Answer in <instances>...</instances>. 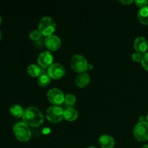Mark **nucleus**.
<instances>
[{"mask_svg": "<svg viewBox=\"0 0 148 148\" xmlns=\"http://www.w3.org/2000/svg\"><path fill=\"white\" fill-rule=\"evenodd\" d=\"M27 72L30 77H38L41 74L43 73V71L39 65L36 64H31L27 66Z\"/></svg>", "mask_w": 148, "mask_h": 148, "instance_id": "4468645a", "label": "nucleus"}, {"mask_svg": "<svg viewBox=\"0 0 148 148\" xmlns=\"http://www.w3.org/2000/svg\"><path fill=\"white\" fill-rule=\"evenodd\" d=\"M24 111L25 110L23 109V107L18 104H14L10 108V112L11 115L14 117H17V118L23 117Z\"/></svg>", "mask_w": 148, "mask_h": 148, "instance_id": "f3484780", "label": "nucleus"}, {"mask_svg": "<svg viewBox=\"0 0 148 148\" xmlns=\"http://www.w3.org/2000/svg\"><path fill=\"white\" fill-rule=\"evenodd\" d=\"M134 138L140 142L148 140V123L147 121H140L137 123L133 130Z\"/></svg>", "mask_w": 148, "mask_h": 148, "instance_id": "423d86ee", "label": "nucleus"}, {"mask_svg": "<svg viewBox=\"0 0 148 148\" xmlns=\"http://www.w3.org/2000/svg\"><path fill=\"white\" fill-rule=\"evenodd\" d=\"M51 79L48 75L47 72L46 73L43 72L38 77V84L40 87H46L51 82Z\"/></svg>", "mask_w": 148, "mask_h": 148, "instance_id": "a211bd4d", "label": "nucleus"}, {"mask_svg": "<svg viewBox=\"0 0 148 148\" xmlns=\"http://www.w3.org/2000/svg\"><path fill=\"white\" fill-rule=\"evenodd\" d=\"M137 17L140 23L145 25H148V6L139 10Z\"/></svg>", "mask_w": 148, "mask_h": 148, "instance_id": "dca6fc26", "label": "nucleus"}, {"mask_svg": "<svg viewBox=\"0 0 148 148\" xmlns=\"http://www.w3.org/2000/svg\"><path fill=\"white\" fill-rule=\"evenodd\" d=\"M42 34L40 33V32L39 31L38 29H34V30H32L31 32L29 34V37L32 40H38L39 39L41 38Z\"/></svg>", "mask_w": 148, "mask_h": 148, "instance_id": "aec40b11", "label": "nucleus"}, {"mask_svg": "<svg viewBox=\"0 0 148 148\" xmlns=\"http://www.w3.org/2000/svg\"><path fill=\"white\" fill-rule=\"evenodd\" d=\"M142 66L145 70L148 72V52H146L143 55V59L141 61Z\"/></svg>", "mask_w": 148, "mask_h": 148, "instance_id": "412c9836", "label": "nucleus"}, {"mask_svg": "<svg viewBox=\"0 0 148 148\" xmlns=\"http://www.w3.org/2000/svg\"><path fill=\"white\" fill-rule=\"evenodd\" d=\"M87 148H96V147H94V146H90V147H87Z\"/></svg>", "mask_w": 148, "mask_h": 148, "instance_id": "c756f323", "label": "nucleus"}, {"mask_svg": "<svg viewBox=\"0 0 148 148\" xmlns=\"http://www.w3.org/2000/svg\"><path fill=\"white\" fill-rule=\"evenodd\" d=\"M53 56L49 51L41 52L38 56V64L42 69L49 68L53 64Z\"/></svg>", "mask_w": 148, "mask_h": 148, "instance_id": "1a4fd4ad", "label": "nucleus"}, {"mask_svg": "<svg viewBox=\"0 0 148 148\" xmlns=\"http://www.w3.org/2000/svg\"><path fill=\"white\" fill-rule=\"evenodd\" d=\"M133 46H134V49L136 52L144 54L145 53H146L148 49L147 40L144 37H141V36L137 37L134 40Z\"/></svg>", "mask_w": 148, "mask_h": 148, "instance_id": "9b49d317", "label": "nucleus"}, {"mask_svg": "<svg viewBox=\"0 0 148 148\" xmlns=\"http://www.w3.org/2000/svg\"><path fill=\"white\" fill-rule=\"evenodd\" d=\"M92 68H93V65L91 64H89V65H88V69L89 70H92Z\"/></svg>", "mask_w": 148, "mask_h": 148, "instance_id": "393cba45", "label": "nucleus"}, {"mask_svg": "<svg viewBox=\"0 0 148 148\" xmlns=\"http://www.w3.org/2000/svg\"><path fill=\"white\" fill-rule=\"evenodd\" d=\"M13 132L17 140L23 143L28 142L31 138V130L25 122H18L14 124Z\"/></svg>", "mask_w": 148, "mask_h": 148, "instance_id": "7ed1b4c3", "label": "nucleus"}, {"mask_svg": "<svg viewBox=\"0 0 148 148\" xmlns=\"http://www.w3.org/2000/svg\"><path fill=\"white\" fill-rule=\"evenodd\" d=\"M56 28V25L54 20L50 16H44L40 20L38 29L42 36H50L53 35Z\"/></svg>", "mask_w": 148, "mask_h": 148, "instance_id": "f03ea898", "label": "nucleus"}, {"mask_svg": "<svg viewBox=\"0 0 148 148\" xmlns=\"http://www.w3.org/2000/svg\"><path fill=\"white\" fill-rule=\"evenodd\" d=\"M70 65L71 68L75 72L80 74L83 73V72H86V71L88 69L89 63H88V60L82 55L76 54L74 55L71 58Z\"/></svg>", "mask_w": 148, "mask_h": 148, "instance_id": "20e7f679", "label": "nucleus"}, {"mask_svg": "<svg viewBox=\"0 0 148 148\" xmlns=\"http://www.w3.org/2000/svg\"><path fill=\"white\" fill-rule=\"evenodd\" d=\"M1 23H2V18H1V15H0V25H1Z\"/></svg>", "mask_w": 148, "mask_h": 148, "instance_id": "bb28decb", "label": "nucleus"}, {"mask_svg": "<svg viewBox=\"0 0 148 148\" xmlns=\"http://www.w3.org/2000/svg\"><path fill=\"white\" fill-rule=\"evenodd\" d=\"M90 82V76L88 72L80 73L75 79V82L77 86L79 88H84L89 85Z\"/></svg>", "mask_w": 148, "mask_h": 148, "instance_id": "f8f14e48", "label": "nucleus"}, {"mask_svg": "<svg viewBox=\"0 0 148 148\" xmlns=\"http://www.w3.org/2000/svg\"><path fill=\"white\" fill-rule=\"evenodd\" d=\"M143 54L138 53V52H134L132 54V59L135 62H141L142 59H143Z\"/></svg>", "mask_w": 148, "mask_h": 148, "instance_id": "4be33fe9", "label": "nucleus"}, {"mask_svg": "<svg viewBox=\"0 0 148 148\" xmlns=\"http://www.w3.org/2000/svg\"><path fill=\"white\" fill-rule=\"evenodd\" d=\"M134 3H135V4L137 7L143 8V7H147L148 4V1L147 0H135Z\"/></svg>", "mask_w": 148, "mask_h": 148, "instance_id": "5701e85b", "label": "nucleus"}, {"mask_svg": "<svg viewBox=\"0 0 148 148\" xmlns=\"http://www.w3.org/2000/svg\"><path fill=\"white\" fill-rule=\"evenodd\" d=\"M47 98L49 102L53 106H60L64 103L65 95L60 89L53 88L48 91Z\"/></svg>", "mask_w": 148, "mask_h": 148, "instance_id": "0eeeda50", "label": "nucleus"}, {"mask_svg": "<svg viewBox=\"0 0 148 148\" xmlns=\"http://www.w3.org/2000/svg\"><path fill=\"white\" fill-rule=\"evenodd\" d=\"M98 143L102 148H113L115 146L114 137L108 134H103L99 137Z\"/></svg>", "mask_w": 148, "mask_h": 148, "instance_id": "ddd939ff", "label": "nucleus"}, {"mask_svg": "<svg viewBox=\"0 0 148 148\" xmlns=\"http://www.w3.org/2000/svg\"><path fill=\"white\" fill-rule=\"evenodd\" d=\"M76 96L73 94H66L65 95V99H64V103L66 105L69 106H72L73 105H75V103H76Z\"/></svg>", "mask_w": 148, "mask_h": 148, "instance_id": "6ab92c4d", "label": "nucleus"}, {"mask_svg": "<svg viewBox=\"0 0 148 148\" xmlns=\"http://www.w3.org/2000/svg\"><path fill=\"white\" fill-rule=\"evenodd\" d=\"M66 73L64 66L60 63H53L47 69V74L51 79H59L64 76Z\"/></svg>", "mask_w": 148, "mask_h": 148, "instance_id": "6e6552de", "label": "nucleus"}, {"mask_svg": "<svg viewBox=\"0 0 148 148\" xmlns=\"http://www.w3.org/2000/svg\"><path fill=\"white\" fill-rule=\"evenodd\" d=\"M23 120L29 127H38L43 123L44 116L37 107L30 106L25 110Z\"/></svg>", "mask_w": 148, "mask_h": 148, "instance_id": "f257e3e1", "label": "nucleus"}, {"mask_svg": "<svg viewBox=\"0 0 148 148\" xmlns=\"http://www.w3.org/2000/svg\"><path fill=\"white\" fill-rule=\"evenodd\" d=\"M78 112L75 108L69 107L64 110V119L67 121H74L77 119Z\"/></svg>", "mask_w": 148, "mask_h": 148, "instance_id": "2eb2a0df", "label": "nucleus"}, {"mask_svg": "<svg viewBox=\"0 0 148 148\" xmlns=\"http://www.w3.org/2000/svg\"><path fill=\"white\" fill-rule=\"evenodd\" d=\"M1 37H2V35H1V30H0V41H1Z\"/></svg>", "mask_w": 148, "mask_h": 148, "instance_id": "cd10ccee", "label": "nucleus"}, {"mask_svg": "<svg viewBox=\"0 0 148 148\" xmlns=\"http://www.w3.org/2000/svg\"><path fill=\"white\" fill-rule=\"evenodd\" d=\"M146 120H147V122L148 123V113L147 114V116H146Z\"/></svg>", "mask_w": 148, "mask_h": 148, "instance_id": "c85d7f7f", "label": "nucleus"}, {"mask_svg": "<svg viewBox=\"0 0 148 148\" xmlns=\"http://www.w3.org/2000/svg\"><path fill=\"white\" fill-rule=\"evenodd\" d=\"M119 1L124 5H130L132 3H133V0H119Z\"/></svg>", "mask_w": 148, "mask_h": 148, "instance_id": "b1692460", "label": "nucleus"}, {"mask_svg": "<svg viewBox=\"0 0 148 148\" xmlns=\"http://www.w3.org/2000/svg\"><path fill=\"white\" fill-rule=\"evenodd\" d=\"M44 43L45 46L49 51H56L60 49L61 46H62V40L59 36L52 35V36H48L46 38Z\"/></svg>", "mask_w": 148, "mask_h": 148, "instance_id": "9d476101", "label": "nucleus"}, {"mask_svg": "<svg viewBox=\"0 0 148 148\" xmlns=\"http://www.w3.org/2000/svg\"><path fill=\"white\" fill-rule=\"evenodd\" d=\"M64 112L63 108L59 106H52L46 110V119L51 123L57 124L64 119Z\"/></svg>", "mask_w": 148, "mask_h": 148, "instance_id": "39448f33", "label": "nucleus"}, {"mask_svg": "<svg viewBox=\"0 0 148 148\" xmlns=\"http://www.w3.org/2000/svg\"><path fill=\"white\" fill-rule=\"evenodd\" d=\"M141 148H148V144L144 145H143V146H142Z\"/></svg>", "mask_w": 148, "mask_h": 148, "instance_id": "a878e982", "label": "nucleus"}]
</instances>
